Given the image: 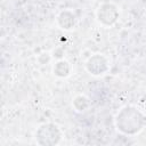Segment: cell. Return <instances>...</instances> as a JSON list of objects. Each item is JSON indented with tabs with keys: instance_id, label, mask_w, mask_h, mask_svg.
<instances>
[{
	"instance_id": "obj_3",
	"label": "cell",
	"mask_w": 146,
	"mask_h": 146,
	"mask_svg": "<svg viewBox=\"0 0 146 146\" xmlns=\"http://www.w3.org/2000/svg\"><path fill=\"white\" fill-rule=\"evenodd\" d=\"M119 16L120 14L117 7L111 2L102 3L96 11L97 21L104 26H113L117 22Z\"/></svg>"
},
{
	"instance_id": "obj_8",
	"label": "cell",
	"mask_w": 146,
	"mask_h": 146,
	"mask_svg": "<svg viewBox=\"0 0 146 146\" xmlns=\"http://www.w3.org/2000/svg\"><path fill=\"white\" fill-rule=\"evenodd\" d=\"M50 59H51V56H50L49 52H42V54H40V55L38 56V58H36V60H38L39 64H41V65H44V64L49 63Z\"/></svg>"
},
{
	"instance_id": "obj_4",
	"label": "cell",
	"mask_w": 146,
	"mask_h": 146,
	"mask_svg": "<svg viewBox=\"0 0 146 146\" xmlns=\"http://www.w3.org/2000/svg\"><path fill=\"white\" fill-rule=\"evenodd\" d=\"M86 68L87 71L95 76L105 74L110 68V63L107 58L100 54H95L86 62Z\"/></svg>"
},
{
	"instance_id": "obj_7",
	"label": "cell",
	"mask_w": 146,
	"mask_h": 146,
	"mask_svg": "<svg viewBox=\"0 0 146 146\" xmlns=\"http://www.w3.org/2000/svg\"><path fill=\"white\" fill-rule=\"evenodd\" d=\"M72 105L76 112H83L90 106V100L84 95H78L76 97H74Z\"/></svg>"
},
{
	"instance_id": "obj_9",
	"label": "cell",
	"mask_w": 146,
	"mask_h": 146,
	"mask_svg": "<svg viewBox=\"0 0 146 146\" xmlns=\"http://www.w3.org/2000/svg\"><path fill=\"white\" fill-rule=\"evenodd\" d=\"M63 55H64V51H63L62 48H56V49H54V51H52V57H55V58H57V59H62Z\"/></svg>"
},
{
	"instance_id": "obj_1",
	"label": "cell",
	"mask_w": 146,
	"mask_h": 146,
	"mask_svg": "<svg viewBox=\"0 0 146 146\" xmlns=\"http://www.w3.org/2000/svg\"><path fill=\"white\" fill-rule=\"evenodd\" d=\"M146 125V116L136 106L122 107L115 116L116 129L127 136H133L140 132Z\"/></svg>"
},
{
	"instance_id": "obj_2",
	"label": "cell",
	"mask_w": 146,
	"mask_h": 146,
	"mask_svg": "<svg viewBox=\"0 0 146 146\" xmlns=\"http://www.w3.org/2000/svg\"><path fill=\"white\" fill-rule=\"evenodd\" d=\"M62 136L60 129L55 123H43L35 132L36 144L41 146H55L60 141Z\"/></svg>"
},
{
	"instance_id": "obj_6",
	"label": "cell",
	"mask_w": 146,
	"mask_h": 146,
	"mask_svg": "<svg viewBox=\"0 0 146 146\" xmlns=\"http://www.w3.org/2000/svg\"><path fill=\"white\" fill-rule=\"evenodd\" d=\"M71 70H72L71 64L67 60L58 59L52 67V73L57 78H67L71 73Z\"/></svg>"
},
{
	"instance_id": "obj_5",
	"label": "cell",
	"mask_w": 146,
	"mask_h": 146,
	"mask_svg": "<svg viewBox=\"0 0 146 146\" xmlns=\"http://www.w3.org/2000/svg\"><path fill=\"white\" fill-rule=\"evenodd\" d=\"M75 22H76L75 15L73 14V11H71L68 9L62 10L57 15V24L60 29H63L65 31L72 30L75 26Z\"/></svg>"
}]
</instances>
